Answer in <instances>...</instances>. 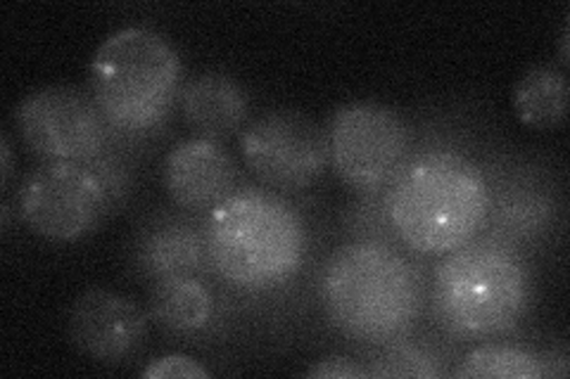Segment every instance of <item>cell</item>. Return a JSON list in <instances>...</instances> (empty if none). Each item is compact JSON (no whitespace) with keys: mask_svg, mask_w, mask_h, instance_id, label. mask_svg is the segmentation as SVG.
Wrapping results in <instances>:
<instances>
[{"mask_svg":"<svg viewBox=\"0 0 570 379\" xmlns=\"http://www.w3.org/2000/svg\"><path fill=\"white\" fill-rule=\"evenodd\" d=\"M209 263L238 290L266 292L288 282L307 249L305 223L283 197L243 188L214 207L205 223Z\"/></svg>","mask_w":570,"mask_h":379,"instance_id":"obj_2","label":"cell"},{"mask_svg":"<svg viewBox=\"0 0 570 379\" xmlns=\"http://www.w3.org/2000/svg\"><path fill=\"white\" fill-rule=\"evenodd\" d=\"M326 136L333 169L356 190H376L390 183L412 152L406 121L376 102L341 107Z\"/></svg>","mask_w":570,"mask_h":379,"instance_id":"obj_7","label":"cell"},{"mask_svg":"<svg viewBox=\"0 0 570 379\" xmlns=\"http://www.w3.org/2000/svg\"><path fill=\"white\" fill-rule=\"evenodd\" d=\"M371 377H431L438 375L433 360L423 358L416 349H392L385 358H379V366L368 370Z\"/></svg>","mask_w":570,"mask_h":379,"instance_id":"obj_17","label":"cell"},{"mask_svg":"<svg viewBox=\"0 0 570 379\" xmlns=\"http://www.w3.org/2000/svg\"><path fill=\"white\" fill-rule=\"evenodd\" d=\"M14 121L27 148L43 161L94 164L110 133L96 100L69 86L33 90L17 107Z\"/></svg>","mask_w":570,"mask_h":379,"instance_id":"obj_9","label":"cell"},{"mask_svg":"<svg viewBox=\"0 0 570 379\" xmlns=\"http://www.w3.org/2000/svg\"><path fill=\"white\" fill-rule=\"evenodd\" d=\"M568 41H570V24L566 22L563 24V31H561V48H559V60L563 67L570 64V50H568Z\"/></svg>","mask_w":570,"mask_h":379,"instance_id":"obj_21","label":"cell"},{"mask_svg":"<svg viewBox=\"0 0 570 379\" xmlns=\"http://www.w3.org/2000/svg\"><path fill=\"white\" fill-rule=\"evenodd\" d=\"M544 375L538 356L507 345L478 347L454 370L459 379H542Z\"/></svg>","mask_w":570,"mask_h":379,"instance_id":"obj_16","label":"cell"},{"mask_svg":"<svg viewBox=\"0 0 570 379\" xmlns=\"http://www.w3.org/2000/svg\"><path fill=\"white\" fill-rule=\"evenodd\" d=\"M148 306L153 320L163 330L195 335L209 325L214 299L205 282L195 276H171L155 280Z\"/></svg>","mask_w":570,"mask_h":379,"instance_id":"obj_14","label":"cell"},{"mask_svg":"<svg viewBox=\"0 0 570 379\" xmlns=\"http://www.w3.org/2000/svg\"><path fill=\"white\" fill-rule=\"evenodd\" d=\"M0 161H3V164H0V183H3V188H6L10 180V173H12V148H10L8 133L0 136Z\"/></svg>","mask_w":570,"mask_h":379,"instance_id":"obj_20","label":"cell"},{"mask_svg":"<svg viewBox=\"0 0 570 379\" xmlns=\"http://www.w3.org/2000/svg\"><path fill=\"white\" fill-rule=\"evenodd\" d=\"M568 79L561 69L538 64L528 69L513 88V110L530 129L549 131L566 121Z\"/></svg>","mask_w":570,"mask_h":379,"instance_id":"obj_15","label":"cell"},{"mask_svg":"<svg viewBox=\"0 0 570 379\" xmlns=\"http://www.w3.org/2000/svg\"><path fill=\"white\" fill-rule=\"evenodd\" d=\"M181 93V60L153 29L127 27L91 60V98L110 129L146 133L167 121Z\"/></svg>","mask_w":570,"mask_h":379,"instance_id":"obj_4","label":"cell"},{"mask_svg":"<svg viewBox=\"0 0 570 379\" xmlns=\"http://www.w3.org/2000/svg\"><path fill=\"white\" fill-rule=\"evenodd\" d=\"M312 379H356V377H371L366 368H362L356 360L347 356H328L321 358L307 370Z\"/></svg>","mask_w":570,"mask_h":379,"instance_id":"obj_19","label":"cell"},{"mask_svg":"<svg viewBox=\"0 0 570 379\" xmlns=\"http://www.w3.org/2000/svg\"><path fill=\"white\" fill-rule=\"evenodd\" d=\"M0 216H3V230L10 228V207L3 205V209H0Z\"/></svg>","mask_w":570,"mask_h":379,"instance_id":"obj_22","label":"cell"},{"mask_svg":"<svg viewBox=\"0 0 570 379\" xmlns=\"http://www.w3.org/2000/svg\"><path fill=\"white\" fill-rule=\"evenodd\" d=\"M112 195L94 164L79 161H43L31 169L17 207L24 223L50 242H77L100 228L110 211Z\"/></svg>","mask_w":570,"mask_h":379,"instance_id":"obj_6","label":"cell"},{"mask_svg":"<svg viewBox=\"0 0 570 379\" xmlns=\"http://www.w3.org/2000/svg\"><path fill=\"white\" fill-rule=\"evenodd\" d=\"M240 152L262 186L278 192L316 186L331 164L324 129L293 110L266 112L247 123L240 131Z\"/></svg>","mask_w":570,"mask_h":379,"instance_id":"obj_8","label":"cell"},{"mask_svg":"<svg viewBox=\"0 0 570 379\" xmlns=\"http://www.w3.org/2000/svg\"><path fill=\"white\" fill-rule=\"evenodd\" d=\"M435 313L461 337L511 332L528 311L530 280L523 261L494 242H466L435 270Z\"/></svg>","mask_w":570,"mask_h":379,"instance_id":"obj_5","label":"cell"},{"mask_svg":"<svg viewBox=\"0 0 570 379\" xmlns=\"http://www.w3.org/2000/svg\"><path fill=\"white\" fill-rule=\"evenodd\" d=\"M148 337V316L119 292L91 287L69 311V339L98 363H124L140 351Z\"/></svg>","mask_w":570,"mask_h":379,"instance_id":"obj_10","label":"cell"},{"mask_svg":"<svg viewBox=\"0 0 570 379\" xmlns=\"http://www.w3.org/2000/svg\"><path fill=\"white\" fill-rule=\"evenodd\" d=\"M136 268L148 280L198 276L209 263L205 228L178 216H159L136 240Z\"/></svg>","mask_w":570,"mask_h":379,"instance_id":"obj_12","label":"cell"},{"mask_svg":"<svg viewBox=\"0 0 570 379\" xmlns=\"http://www.w3.org/2000/svg\"><path fill=\"white\" fill-rule=\"evenodd\" d=\"M321 297L345 335L383 345L395 341L421 311V282L400 251L360 240L337 247L321 276Z\"/></svg>","mask_w":570,"mask_h":379,"instance_id":"obj_3","label":"cell"},{"mask_svg":"<svg viewBox=\"0 0 570 379\" xmlns=\"http://www.w3.org/2000/svg\"><path fill=\"white\" fill-rule=\"evenodd\" d=\"M140 375L148 377V379H169V377L200 379V377H207L209 372L198 363V360H193L190 356L171 353V356H163V358L150 360L146 370H142Z\"/></svg>","mask_w":570,"mask_h":379,"instance_id":"obj_18","label":"cell"},{"mask_svg":"<svg viewBox=\"0 0 570 379\" xmlns=\"http://www.w3.org/2000/svg\"><path fill=\"white\" fill-rule=\"evenodd\" d=\"M163 183L176 207L212 211L236 192L238 167L219 140L190 138L167 152Z\"/></svg>","mask_w":570,"mask_h":379,"instance_id":"obj_11","label":"cell"},{"mask_svg":"<svg viewBox=\"0 0 570 379\" xmlns=\"http://www.w3.org/2000/svg\"><path fill=\"white\" fill-rule=\"evenodd\" d=\"M184 121L193 133L222 140L243 131L249 102L243 86L219 71L193 77L178 93Z\"/></svg>","mask_w":570,"mask_h":379,"instance_id":"obj_13","label":"cell"},{"mask_svg":"<svg viewBox=\"0 0 570 379\" xmlns=\"http://www.w3.org/2000/svg\"><path fill=\"white\" fill-rule=\"evenodd\" d=\"M488 213L490 188L483 171L456 152L409 157L390 180L387 219L419 255H450L471 242Z\"/></svg>","mask_w":570,"mask_h":379,"instance_id":"obj_1","label":"cell"}]
</instances>
